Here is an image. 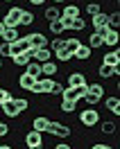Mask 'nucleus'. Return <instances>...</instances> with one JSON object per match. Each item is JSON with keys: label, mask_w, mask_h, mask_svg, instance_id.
Returning <instances> with one entry per match:
<instances>
[{"label": "nucleus", "mask_w": 120, "mask_h": 149, "mask_svg": "<svg viewBox=\"0 0 120 149\" xmlns=\"http://www.w3.org/2000/svg\"><path fill=\"white\" fill-rule=\"evenodd\" d=\"M102 45H104V43H102V36H98V34L93 32L91 36H88V47H91V50H98V47H102Z\"/></svg>", "instance_id": "nucleus-33"}, {"label": "nucleus", "mask_w": 120, "mask_h": 149, "mask_svg": "<svg viewBox=\"0 0 120 149\" xmlns=\"http://www.w3.org/2000/svg\"><path fill=\"white\" fill-rule=\"evenodd\" d=\"M2 41L5 43H14V41H18L20 34H18V27H5V32H2Z\"/></svg>", "instance_id": "nucleus-17"}, {"label": "nucleus", "mask_w": 120, "mask_h": 149, "mask_svg": "<svg viewBox=\"0 0 120 149\" xmlns=\"http://www.w3.org/2000/svg\"><path fill=\"white\" fill-rule=\"evenodd\" d=\"M68 86H75V88H79V86H88V81H86V74H84L82 70L68 72Z\"/></svg>", "instance_id": "nucleus-9"}, {"label": "nucleus", "mask_w": 120, "mask_h": 149, "mask_svg": "<svg viewBox=\"0 0 120 149\" xmlns=\"http://www.w3.org/2000/svg\"><path fill=\"white\" fill-rule=\"evenodd\" d=\"M118 41H120L118 29H109V32H107V36L102 38V43H104V45H109V47H118Z\"/></svg>", "instance_id": "nucleus-19"}, {"label": "nucleus", "mask_w": 120, "mask_h": 149, "mask_svg": "<svg viewBox=\"0 0 120 149\" xmlns=\"http://www.w3.org/2000/svg\"><path fill=\"white\" fill-rule=\"evenodd\" d=\"M98 122H100V113L95 106H86L79 111V124L86 127V129H93V127H98Z\"/></svg>", "instance_id": "nucleus-2"}, {"label": "nucleus", "mask_w": 120, "mask_h": 149, "mask_svg": "<svg viewBox=\"0 0 120 149\" xmlns=\"http://www.w3.org/2000/svg\"><path fill=\"white\" fill-rule=\"evenodd\" d=\"M98 74H100L102 79H109V77H118L120 74V68L116 65V68H111V65H104L102 63L100 68H98Z\"/></svg>", "instance_id": "nucleus-15"}, {"label": "nucleus", "mask_w": 120, "mask_h": 149, "mask_svg": "<svg viewBox=\"0 0 120 149\" xmlns=\"http://www.w3.org/2000/svg\"><path fill=\"white\" fill-rule=\"evenodd\" d=\"M29 50V43L25 36H20L18 41H14V43H9V56H16V54H23V52H27Z\"/></svg>", "instance_id": "nucleus-8"}, {"label": "nucleus", "mask_w": 120, "mask_h": 149, "mask_svg": "<svg viewBox=\"0 0 120 149\" xmlns=\"http://www.w3.org/2000/svg\"><path fill=\"white\" fill-rule=\"evenodd\" d=\"M79 16H82V11H79V7H77V5H66L64 9H61V18L73 20V18H79Z\"/></svg>", "instance_id": "nucleus-14"}, {"label": "nucleus", "mask_w": 120, "mask_h": 149, "mask_svg": "<svg viewBox=\"0 0 120 149\" xmlns=\"http://www.w3.org/2000/svg\"><path fill=\"white\" fill-rule=\"evenodd\" d=\"M91 23H93V27H95V29H98V27H104V25H107V14L100 11V14L91 16Z\"/></svg>", "instance_id": "nucleus-28"}, {"label": "nucleus", "mask_w": 120, "mask_h": 149, "mask_svg": "<svg viewBox=\"0 0 120 149\" xmlns=\"http://www.w3.org/2000/svg\"><path fill=\"white\" fill-rule=\"evenodd\" d=\"M25 147L27 149H46V145H43V133H41V131H27V133H25Z\"/></svg>", "instance_id": "nucleus-3"}, {"label": "nucleus", "mask_w": 120, "mask_h": 149, "mask_svg": "<svg viewBox=\"0 0 120 149\" xmlns=\"http://www.w3.org/2000/svg\"><path fill=\"white\" fill-rule=\"evenodd\" d=\"M98 124H100L102 127V133H107V136H111V133H116V129H118V127H116V122H111V120H107V122H98Z\"/></svg>", "instance_id": "nucleus-30"}, {"label": "nucleus", "mask_w": 120, "mask_h": 149, "mask_svg": "<svg viewBox=\"0 0 120 149\" xmlns=\"http://www.w3.org/2000/svg\"><path fill=\"white\" fill-rule=\"evenodd\" d=\"M104 93H107V91H104V86H102V84H98V81H95V84H88V86H86L84 102L88 104V106H98L100 100L104 97Z\"/></svg>", "instance_id": "nucleus-1"}, {"label": "nucleus", "mask_w": 120, "mask_h": 149, "mask_svg": "<svg viewBox=\"0 0 120 149\" xmlns=\"http://www.w3.org/2000/svg\"><path fill=\"white\" fill-rule=\"evenodd\" d=\"M55 149H73L68 142H59V145H55Z\"/></svg>", "instance_id": "nucleus-44"}, {"label": "nucleus", "mask_w": 120, "mask_h": 149, "mask_svg": "<svg viewBox=\"0 0 120 149\" xmlns=\"http://www.w3.org/2000/svg\"><path fill=\"white\" fill-rule=\"evenodd\" d=\"M0 70H2V56H0Z\"/></svg>", "instance_id": "nucleus-48"}, {"label": "nucleus", "mask_w": 120, "mask_h": 149, "mask_svg": "<svg viewBox=\"0 0 120 149\" xmlns=\"http://www.w3.org/2000/svg\"><path fill=\"white\" fill-rule=\"evenodd\" d=\"M50 32H52V34H57V36H61V34L66 32L64 23H61V16H59L57 20H50Z\"/></svg>", "instance_id": "nucleus-25"}, {"label": "nucleus", "mask_w": 120, "mask_h": 149, "mask_svg": "<svg viewBox=\"0 0 120 149\" xmlns=\"http://www.w3.org/2000/svg\"><path fill=\"white\" fill-rule=\"evenodd\" d=\"M79 47V38H66L64 41V50L68 54H75V50Z\"/></svg>", "instance_id": "nucleus-29"}, {"label": "nucleus", "mask_w": 120, "mask_h": 149, "mask_svg": "<svg viewBox=\"0 0 120 149\" xmlns=\"http://www.w3.org/2000/svg\"><path fill=\"white\" fill-rule=\"evenodd\" d=\"M32 23H34V11L23 9V14H20V27H29Z\"/></svg>", "instance_id": "nucleus-24"}, {"label": "nucleus", "mask_w": 120, "mask_h": 149, "mask_svg": "<svg viewBox=\"0 0 120 149\" xmlns=\"http://www.w3.org/2000/svg\"><path fill=\"white\" fill-rule=\"evenodd\" d=\"M104 106H107V111H109V113H113L116 118L120 115V100L116 97V95L107 97V100H104Z\"/></svg>", "instance_id": "nucleus-12"}, {"label": "nucleus", "mask_w": 120, "mask_h": 149, "mask_svg": "<svg viewBox=\"0 0 120 149\" xmlns=\"http://www.w3.org/2000/svg\"><path fill=\"white\" fill-rule=\"evenodd\" d=\"M0 149H14V147H9V145H0Z\"/></svg>", "instance_id": "nucleus-47"}, {"label": "nucleus", "mask_w": 120, "mask_h": 149, "mask_svg": "<svg viewBox=\"0 0 120 149\" xmlns=\"http://www.w3.org/2000/svg\"><path fill=\"white\" fill-rule=\"evenodd\" d=\"M57 70H59V65L50 59V61H46V63H41V77H50V74H57Z\"/></svg>", "instance_id": "nucleus-20"}, {"label": "nucleus", "mask_w": 120, "mask_h": 149, "mask_svg": "<svg viewBox=\"0 0 120 149\" xmlns=\"http://www.w3.org/2000/svg\"><path fill=\"white\" fill-rule=\"evenodd\" d=\"M107 25H109V29H118V25H120V14L118 11L107 14Z\"/></svg>", "instance_id": "nucleus-26"}, {"label": "nucleus", "mask_w": 120, "mask_h": 149, "mask_svg": "<svg viewBox=\"0 0 120 149\" xmlns=\"http://www.w3.org/2000/svg\"><path fill=\"white\" fill-rule=\"evenodd\" d=\"M107 32H109V25H104V27H98V29H95V34H98V36H102V38L107 36Z\"/></svg>", "instance_id": "nucleus-42"}, {"label": "nucleus", "mask_w": 120, "mask_h": 149, "mask_svg": "<svg viewBox=\"0 0 120 149\" xmlns=\"http://www.w3.org/2000/svg\"><path fill=\"white\" fill-rule=\"evenodd\" d=\"M91 47L88 45H84V43H79V47L75 50V54H73V59H79V61H88L91 59Z\"/></svg>", "instance_id": "nucleus-16"}, {"label": "nucleus", "mask_w": 120, "mask_h": 149, "mask_svg": "<svg viewBox=\"0 0 120 149\" xmlns=\"http://www.w3.org/2000/svg\"><path fill=\"white\" fill-rule=\"evenodd\" d=\"M9 100H14V95H11L7 88H2V86H0V104H2V102H9Z\"/></svg>", "instance_id": "nucleus-38"}, {"label": "nucleus", "mask_w": 120, "mask_h": 149, "mask_svg": "<svg viewBox=\"0 0 120 149\" xmlns=\"http://www.w3.org/2000/svg\"><path fill=\"white\" fill-rule=\"evenodd\" d=\"M7 133H9V124L7 122H0V138H5Z\"/></svg>", "instance_id": "nucleus-41"}, {"label": "nucleus", "mask_w": 120, "mask_h": 149, "mask_svg": "<svg viewBox=\"0 0 120 149\" xmlns=\"http://www.w3.org/2000/svg\"><path fill=\"white\" fill-rule=\"evenodd\" d=\"M27 2H32V5H34V7H41V5H43V2H46V0H27Z\"/></svg>", "instance_id": "nucleus-45"}, {"label": "nucleus", "mask_w": 120, "mask_h": 149, "mask_svg": "<svg viewBox=\"0 0 120 149\" xmlns=\"http://www.w3.org/2000/svg\"><path fill=\"white\" fill-rule=\"evenodd\" d=\"M0 111H2V115H5V118H9V120H14V118H18V115H20V111L16 109L14 100H9V102H2V104H0Z\"/></svg>", "instance_id": "nucleus-10"}, {"label": "nucleus", "mask_w": 120, "mask_h": 149, "mask_svg": "<svg viewBox=\"0 0 120 149\" xmlns=\"http://www.w3.org/2000/svg\"><path fill=\"white\" fill-rule=\"evenodd\" d=\"M50 59H52L50 47H39L36 52H34V56H32V61H36V63H46V61H50Z\"/></svg>", "instance_id": "nucleus-13"}, {"label": "nucleus", "mask_w": 120, "mask_h": 149, "mask_svg": "<svg viewBox=\"0 0 120 149\" xmlns=\"http://www.w3.org/2000/svg\"><path fill=\"white\" fill-rule=\"evenodd\" d=\"M46 133L55 136V138H68V136H70V127H68V124H61V122L50 120V124H48Z\"/></svg>", "instance_id": "nucleus-5"}, {"label": "nucleus", "mask_w": 120, "mask_h": 149, "mask_svg": "<svg viewBox=\"0 0 120 149\" xmlns=\"http://www.w3.org/2000/svg\"><path fill=\"white\" fill-rule=\"evenodd\" d=\"M59 109H61L64 113H75V111H77V102H70V100H61Z\"/></svg>", "instance_id": "nucleus-32"}, {"label": "nucleus", "mask_w": 120, "mask_h": 149, "mask_svg": "<svg viewBox=\"0 0 120 149\" xmlns=\"http://www.w3.org/2000/svg\"><path fill=\"white\" fill-rule=\"evenodd\" d=\"M91 149H113V147H111V145H107V142H95Z\"/></svg>", "instance_id": "nucleus-43"}, {"label": "nucleus", "mask_w": 120, "mask_h": 149, "mask_svg": "<svg viewBox=\"0 0 120 149\" xmlns=\"http://www.w3.org/2000/svg\"><path fill=\"white\" fill-rule=\"evenodd\" d=\"M84 95H86V86H79V88H75V86H64V93H61V100L79 102V100H84Z\"/></svg>", "instance_id": "nucleus-6"}, {"label": "nucleus", "mask_w": 120, "mask_h": 149, "mask_svg": "<svg viewBox=\"0 0 120 149\" xmlns=\"http://www.w3.org/2000/svg\"><path fill=\"white\" fill-rule=\"evenodd\" d=\"M34 81H36V79H34V77H29V74H25V72H23V74L18 77V86L23 88V91H32Z\"/></svg>", "instance_id": "nucleus-22"}, {"label": "nucleus", "mask_w": 120, "mask_h": 149, "mask_svg": "<svg viewBox=\"0 0 120 149\" xmlns=\"http://www.w3.org/2000/svg\"><path fill=\"white\" fill-rule=\"evenodd\" d=\"M52 56H55L57 61H61V63H68V61L73 59V54H68L66 50H59V52H52Z\"/></svg>", "instance_id": "nucleus-35"}, {"label": "nucleus", "mask_w": 120, "mask_h": 149, "mask_svg": "<svg viewBox=\"0 0 120 149\" xmlns=\"http://www.w3.org/2000/svg\"><path fill=\"white\" fill-rule=\"evenodd\" d=\"M11 59H14V63L20 65V68H25V65L32 61V56H29L27 52H23V54H16V56H11Z\"/></svg>", "instance_id": "nucleus-31"}, {"label": "nucleus", "mask_w": 120, "mask_h": 149, "mask_svg": "<svg viewBox=\"0 0 120 149\" xmlns=\"http://www.w3.org/2000/svg\"><path fill=\"white\" fill-rule=\"evenodd\" d=\"M0 56H9V43H0Z\"/></svg>", "instance_id": "nucleus-40"}, {"label": "nucleus", "mask_w": 120, "mask_h": 149, "mask_svg": "<svg viewBox=\"0 0 120 149\" xmlns=\"http://www.w3.org/2000/svg\"><path fill=\"white\" fill-rule=\"evenodd\" d=\"M84 27H86V20H84L82 16H79V18H73V20H70V29H73V32H82Z\"/></svg>", "instance_id": "nucleus-34"}, {"label": "nucleus", "mask_w": 120, "mask_h": 149, "mask_svg": "<svg viewBox=\"0 0 120 149\" xmlns=\"http://www.w3.org/2000/svg\"><path fill=\"white\" fill-rule=\"evenodd\" d=\"M2 32H5V25H2V20H0V36H2Z\"/></svg>", "instance_id": "nucleus-46"}, {"label": "nucleus", "mask_w": 120, "mask_h": 149, "mask_svg": "<svg viewBox=\"0 0 120 149\" xmlns=\"http://www.w3.org/2000/svg\"><path fill=\"white\" fill-rule=\"evenodd\" d=\"M100 2H88V5H86V14H88V16H95V14H100Z\"/></svg>", "instance_id": "nucleus-37"}, {"label": "nucleus", "mask_w": 120, "mask_h": 149, "mask_svg": "<svg viewBox=\"0 0 120 149\" xmlns=\"http://www.w3.org/2000/svg\"><path fill=\"white\" fill-rule=\"evenodd\" d=\"M20 14H23L20 7H9L5 18H2V25L5 27H20Z\"/></svg>", "instance_id": "nucleus-4"}, {"label": "nucleus", "mask_w": 120, "mask_h": 149, "mask_svg": "<svg viewBox=\"0 0 120 149\" xmlns=\"http://www.w3.org/2000/svg\"><path fill=\"white\" fill-rule=\"evenodd\" d=\"M25 38H27L29 47H36V50H39V47H48V43H50L43 32H32V34H27Z\"/></svg>", "instance_id": "nucleus-7"}, {"label": "nucleus", "mask_w": 120, "mask_h": 149, "mask_svg": "<svg viewBox=\"0 0 120 149\" xmlns=\"http://www.w3.org/2000/svg\"><path fill=\"white\" fill-rule=\"evenodd\" d=\"M25 74L34 77V79H41V63H36V61H29V63L25 65Z\"/></svg>", "instance_id": "nucleus-21"}, {"label": "nucleus", "mask_w": 120, "mask_h": 149, "mask_svg": "<svg viewBox=\"0 0 120 149\" xmlns=\"http://www.w3.org/2000/svg\"><path fill=\"white\" fill-rule=\"evenodd\" d=\"M43 16H46V20H48V23H50V20H57L59 16H61V9H59L57 5H50V7H48V9L43 11Z\"/></svg>", "instance_id": "nucleus-23"}, {"label": "nucleus", "mask_w": 120, "mask_h": 149, "mask_svg": "<svg viewBox=\"0 0 120 149\" xmlns=\"http://www.w3.org/2000/svg\"><path fill=\"white\" fill-rule=\"evenodd\" d=\"M39 84H41V93L50 95V88H52V84H55V79L52 77H41V79H36Z\"/></svg>", "instance_id": "nucleus-27"}, {"label": "nucleus", "mask_w": 120, "mask_h": 149, "mask_svg": "<svg viewBox=\"0 0 120 149\" xmlns=\"http://www.w3.org/2000/svg\"><path fill=\"white\" fill-rule=\"evenodd\" d=\"M52 2H66V0H52Z\"/></svg>", "instance_id": "nucleus-50"}, {"label": "nucleus", "mask_w": 120, "mask_h": 149, "mask_svg": "<svg viewBox=\"0 0 120 149\" xmlns=\"http://www.w3.org/2000/svg\"><path fill=\"white\" fill-rule=\"evenodd\" d=\"M0 122H2V120H0Z\"/></svg>", "instance_id": "nucleus-51"}, {"label": "nucleus", "mask_w": 120, "mask_h": 149, "mask_svg": "<svg viewBox=\"0 0 120 149\" xmlns=\"http://www.w3.org/2000/svg\"><path fill=\"white\" fill-rule=\"evenodd\" d=\"M0 2H14V0H0Z\"/></svg>", "instance_id": "nucleus-49"}, {"label": "nucleus", "mask_w": 120, "mask_h": 149, "mask_svg": "<svg viewBox=\"0 0 120 149\" xmlns=\"http://www.w3.org/2000/svg\"><path fill=\"white\" fill-rule=\"evenodd\" d=\"M102 63L116 68V65L120 63V50H118V47H113L111 52H107V54H104V59H102Z\"/></svg>", "instance_id": "nucleus-11"}, {"label": "nucleus", "mask_w": 120, "mask_h": 149, "mask_svg": "<svg viewBox=\"0 0 120 149\" xmlns=\"http://www.w3.org/2000/svg\"><path fill=\"white\" fill-rule=\"evenodd\" d=\"M14 104H16V109H18L20 113H23V111H27V109H29V102L25 100V97H14Z\"/></svg>", "instance_id": "nucleus-36"}, {"label": "nucleus", "mask_w": 120, "mask_h": 149, "mask_svg": "<svg viewBox=\"0 0 120 149\" xmlns=\"http://www.w3.org/2000/svg\"><path fill=\"white\" fill-rule=\"evenodd\" d=\"M61 93H64V84L55 81V84H52V88H50V95H61Z\"/></svg>", "instance_id": "nucleus-39"}, {"label": "nucleus", "mask_w": 120, "mask_h": 149, "mask_svg": "<svg viewBox=\"0 0 120 149\" xmlns=\"http://www.w3.org/2000/svg\"><path fill=\"white\" fill-rule=\"evenodd\" d=\"M48 124H50V120H48L46 115H36V118L32 120V129H34V131H41V133H46Z\"/></svg>", "instance_id": "nucleus-18"}]
</instances>
